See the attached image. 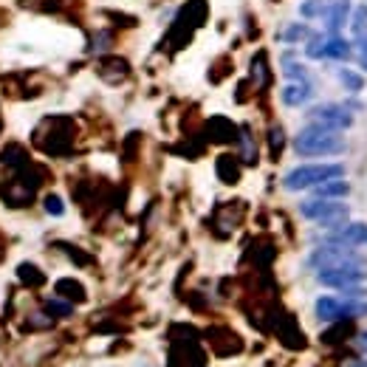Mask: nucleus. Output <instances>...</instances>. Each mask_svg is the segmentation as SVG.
Listing matches in <instances>:
<instances>
[{
  "mask_svg": "<svg viewBox=\"0 0 367 367\" xmlns=\"http://www.w3.org/2000/svg\"><path fill=\"white\" fill-rule=\"evenodd\" d=\"M294 150L300 156H333V153L345 150V138L336 127L314 122L297 133V138H294Z\"/></svg>",
  "mask_w": 367,
  "mask_h": 367,
  "instance_id": "obj_1",
  "label": "nucleus"
},
{
  "mask_svg": "<svg viewBox=\"0 0 367 367\" xmlns=\"http://www.w3.org/2000/svg\"><path fill=\"white\" fill-rule=\"evenodd\" d=\"M359 65L367 71V54H359Z\"/></svg>",
  "mask_w": 367,
  "mask_h": 367,
  "instance_id": "obj_23",
  "label": "nucleus"
},
{
  "mask_svg": "<svg viewBox=\"0 0 367 367\" xmlns=\"http://www.w3.org/2000/svg\"><path fill=\"white\" fill-rule=\"evenodd\" d=\"M311 268L317 271H328V268H345V266H364L367 268V257H361L356 252V246H345V243H325L311 254Z\"/></svg>",
  "mask_w": 367,
  "mask_h": 367,
  "instance_id": "obj_2",
  "label": "nucleus"
},
{
  "mask_svg": "<svg viewBox=\"0 0 367 367\" xmlns=\"http://www.w3.org/2000/svg\"><path fill=\"white\" fill-rule=\"evenodd\" d=\"M48 311L57 314V317H68V314H71V305H65V303H54V300H51V303H48Z\"/></svg>",
  "mask_w": 367,
  "mask_h": 367,
  "instance_id": "obj_21",
  "label": "nucleus"
},
{
  "mask_svg": "<svg viewBox=\"0 0 367 367\" xmlns=\"http://www.w3.org/2000/svg\"><path fill=\"white\" fill-rule=\"evenodd\" d=\"M328 0H305V3L300 6V15L305 17V20H319V17H325V12H328Z\"/></svg>",
  "mask_w": 367,
  "mask_h": 367,
  "instance_id": "obj_13",
  "label": "nucleus"
},
{
  "mask_svg": "<svg viewBox=\"0 0 367 367\" xmlns=\"http://www.w3.org/2000/svg\"><path fill=\"white\" fill-rule=\"evenodd\" d=\"M359 347H361V350H367V333H361V336H359Z\"/></svg>",
  "mask_w": 367,
  "mask_h": 367,
  "instance_id": "obj_22",
  "label": "nucleus"
},
{
  "mask_svg": "<svg viewBox=\"0 0 367 367\" xmlns=\"http://www.w3.org/2000/svg\"><path fill=\"white\" fill-rule=\"evenodd\" d=\"M339 80H342V85H345L347 91H361V88H364L361 73H356V71H339Z\"/></svg>",
  "mask_w": 367,
  "mask_h": 367,
  "instance_id": "obj_15",
  "label": "nucleus"
},
{
  "mask_svg": "<svg viewBox=\"0 0 367 367\" xmlns=\"http://www.w3.org/2000/svg\"><path fill=\"white\" fill-rule=\"evenodd\" d=\"M347 12H350V6L345 3V0H336V3H331L328 6V12H325V26H328V31L331 34H339V29L345 26V20H347Z\"/></svg>",
  "mask_w": 367,
  "mask_h": 367,
  "instance_id": "obj_10",
  "label": "nucleus"
},
{
  "mask_svg": "<svg viewBox=\"0 0 367 367\" xmlns=\"http://www.w3.org/2000/svg\"><path fill=\"white\" fill-rule=\"evenodd\" d=\"M311 94H314L311 82H288V85H285V91H282V102H285V105H291V108H297V105L308 102V99H311Z\"/></svg>",
  "mask_w": 367,
  "mask_h": 367,
  "instance_id": "obj_9",
  "label": "nucleus"
},
{
  "mask_svg": "<svg viewBox=\"0 0 367 367\" xmlns=\"http://www.w3.org/2000/svg\"><path fill=\"white\" fill-rule=\"evenodd\" d=\"M305 26H300V23H291L288 29H285V34H282V40H288V43H300V40H305Z\"/></svg>",
  "mask_w": 367,
  "mask_h": 367,
  "instance_id": "obj_17",
  "label": "nucleus"
},
{
  "mask_svg": "<svg viewBox=\"0 0 367 367\" xmlns=\"http://www.w3.org/2000/svg\"><path fill=\"white\" fill-rule=\"evenodd\" d=\"M317 317H319L322 322H342V319L367 317V303H359V300H333V297H322V300H317Z\"/></svg>",
  "mask_w": 367,
  "mask_h": 367,
  "instance_id": "obj_5",
  "label": "nucleus"
},
{
  "mask_svg": "<svg viewBox=\"0 0 367 367\" xmlns=\"http://www.w3.org/2000/svg\"><path fill=\"white\" fill-rule=\"evenodd\" d=\"M319 274V282L322 285H331V288H353V285H361L367 280V268L364 266H345V268H328V271H317Z\"/></svg>",
  "mask_w": 367,
  "mask_h": 367,
  "instance_id": "obj_6",
  "label": "nucleus"
},
{
  "mask_svg": "<svg viewBox=\"0 0 367 367\" xmlns=\"http://www.w3.org/2000/svg\"><path fill=\"white\" fill-rule=\"evenodd\" d=\"M300 212L305 215V217H311V220H317V224H322V226H331V229H336V226H342L345 220H347V206L342 203V201H333V198H314V201H305L303 206H300Z\"/></svg>",
  "mask_w": 367,
  "mask_h": 367,
  "instance_id": "obj_4",
  "label": "nucleus"
},
{
  "mask_svg": "<svg viewBox=\"0 0 367 367\" xmlns=\"http://www.w3.org/2000/svg\"><path fill=\"white\" fill-rule=\"evenodd\" d=\"M20 274H23L26 280H34V285H40V282H43V274H40L34 266H23V268H20Z\"/></svg>",
  "mask_w": 367,
  "mask_h": 367,
  "instance_id": "obj_20",
  "label": "nucleus"
},
{
  "mask_svg": "<svg viewBox=\"0 0 367 367\" xmlns=\"http://www.w3.org/2000/svg\"><path fill=\"white\" fill-rule=\"evenodd\" d=\"M308 116H311V122H319V124H328L336 130H347L353 124L350 108H342V105H317Z\"/></svg>",
  "mask_w": 367,
  "mask_h": 367,
  "instance_id": "obj_7",
  "label": "nucleus"
},
{
  "mask_svg": "<svg viewBox=\"0 0 367 367\" xmlns=\"http://www.w3.org/2000/svg\"><path fill=\"white\" fill-rule=\"evenodd\" d=\"M322 48H325V37H311L308 40V57H314V59H322Z\"/></svg>",
  "mask_w": 367,
  "mask_h": 367,
  "instance_id": "obj_18",
  "label": "nucleus"
},
{
  "mask_svg": "<svg viewBox=\"0 0 367 367\" xmlns=\"http://www.w3.org/2000/svg\"><path fill=\"white\" fill-rule=\"evenodd\" d=\"M57 291L65 294V297H73V300H82V297H85L82 285H77L73 280H59V282H57Z\"/></svg>",
  "mask_w": 367,
  "mask_h": 367,
  "instance_id": "obj_14",
  "label": "nucleus"
},
{
  "mask_svg": "<svg viewBox=\"0 0 367 367\" xmlns=\"http://www.w3.org/2000/svg\"><path fill=\"white\" fill-rule=\"evenodd\" d=\"M314 189H317V192H314L317 198H333V201H336V198H345V195L350 192V187H347L342 178H331V181H325V184H317Z\"/></svg>",
  "mask_w": 367,
  "mask_h": 367,
  "instance_id": "obj_12",
  "label": "nucleus"
},
{
  "mask_svg": "<svg viewBox=\"0 0 367 367\" xmlns=\"http://www.w3.org/2000/svg\"><path fill=\"white\" fill-rule=\"evenodd\" d=\"M350 26H353V34L367 31V6H356V9H353V20H350Z\"/></svg>",
  "mask_w": 367,
  "mask_h": 367,
  "instance_id": "obj_16",
  "label": "nucleus"
},
{
  "mask_svg": "<svg viewBox=\"0 0 367 367\" xmlns=\"http://www.w3.org/2000/svg\"><path fill=\"white\" fill-rule=\"evenodd\" d=\"M322 57H328V59H350V43L342 40L339 34H331V37L325 40Z\"/></svg>",
  "mask_w": 367,
  "mask_h": 367,
  "instance_id": "obj_11",
  "label": "nucleus"
},
{
  "mask_svg": "<svg viewBox=\"0 0 367 367\" xmlns=\"http://www.w3.org/2000/svg\"><path fill=\"white\" fill-rule=\"evenodd\" d=\"M345 175V167L342 164H305V167H297L285 175V189L297 192V189H308V187H317V184H325L331 178H342Z\"/></svg>",
  "mask_w": 367,
  "mask_h": 367,
  "instance_id": "obj_3",
  "label": "nucleus"
},
{
  "mask_svg": "<svg viewBox=\"0 0 367 367\" xmlns=\"http://www.w3.org/2000/svg\"><path fill=\"white\" fill-rule=\"evenodd\" d=\"M45 209H48L51 215H62V201H59L57 195H48V198H45Z\"/></svg>",
  "mask_w": 367,
  "mask_h": 367,
  "instance_id": "obj_19",
  "label": "nucleus"
},
{
  "mask_svg": "<svg viewBox=\"0 0 367 367\" xmlns=\"http://www.w3.org/2000/svg\"><path fill=\"white\" fill-rule=\"evenodd\" d=\"M328 243L345 246H364L367 243V224H342L328 235Z\"/></svg>",
  "mask_w": 367,
  "mask_h": 367,
  "instance_id": "obj_8",
  "label": "nucleus"
}]
</instances>
